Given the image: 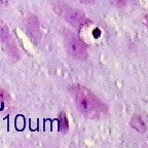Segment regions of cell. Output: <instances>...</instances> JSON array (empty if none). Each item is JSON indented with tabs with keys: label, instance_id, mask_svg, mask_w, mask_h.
Listing matches in <instances>:
<instances>
[{
	"label": "cell",
	"instance_id": "obj_1",
	"mask_svg": "<svg viewBox=\"0 0 148 148\" xmlns=\"http://www.w3.org/2000/svg\"><path fill=\"white\" fill-rule=\"evenodd\" d=\"M70 92L73 97L74 103L82 115L90 119H101L108 113V107L97 96L79 84L70 88Z\"/></svg>",
	"mask_w": 148,
	"mask_h": 148
},
{
	"label": "cell",
	"instance_id": "obj_2",
	"mask_svg": "<svg viewBox=\"0 0 148 148\" xmlns=\"http://www.w3.org/2000/svg\"><path fill=\"white\" fill-rule=\"evenodd\" d=\"M64 43L67 53L73 59L86 60L88 58V49L84 43L81 41L78 36H76L71 31L66 30L64 32Z\"/></svg>",
	"mask_w": 148,
	"mask_h": 148
},
{
	"label": "cell",
	"instance_id": "obj_3",
	"mask_svg": "<svg viewBox=\"0 0 148 148\" xmlns=\"http://www.w3.org/2000/svg\"><path fill=\"white\" fill-rule=\"evenodd\" d=\"M57 8H58L57 12H58L65 20H67L69 23L73 24V26L80 27V26H83L84 23H86V16H83V14H81L80 12L76 10V9L68 7L67 5H66V6L63 5V7L58 5Z\"/></svg>",
	"mask_w": 148,
	"mask_h": 148
},
{
	"label": "cell",
	"instance_id": "obj_4",
	"mask_svg": "<svg viewBox=\"0 0 148 148\" xmlns=\"http://www.w3.org/2000/svg\"><path fill=\"white\" fill-rule=\"evenodd\" d=\"M131 125L134 127L139 133H145L146 132V125L143 121L142 117L138 114L134 115L131 119Z\"/></svg>",
	"mask_w": 148,
	"mask_h": 148
},
{
	"label": "cell",
	"instance_id": "obj_5",
	"mask_svg": "<svg viewBox=\"0 0 148 148\" xmlns=\"http://www.w3.org/2000/svg\"><path fill=\"white\" fill-rule=\"evenodd\" d=\"M59 129L61 133H67L69 130V125H68V118L64 112H61L59 115Z\"/></svg>",
	"mask_w": 148,
	"mask_h": 148
},
{
	"label": "cell",
	"instance_id": "obj_6",
	"mask_svg": "<svg viewBox=\"0 0 148 148\" xmlns=\"http://www.w3.org/2000/svg\"><path fill=\"white\" fill-rule=\"evenodd\" d=\"M9 101V96L4 90L0 88V110L6 108V105Z\"/></svg>",
	"mask_w": 148,
	"mask_h": 148
},
{
	"label": "cell",
	"instance_id": "obj_7",
	"mask_svg": "<svg viewBox=\"0 0 148 148\" xmlns=\"http://www.w3.org/2000/svg\"><path fill=\"white\" fill-rule=\"evenodd\" d=\"M9 37V30L8 28L5 26L3 22L0 21V39L3 42L6 41V39Z\"/></svg>",
	"mask_w": 148,
	"mask_h": 148
},
{
	"label": "cell",
	"instance_id": "obj_8",
	"mask_svg": "<svg viewBox=\"0 0 148 148\" xmlns=\"http://www.w3.org/2000/svg\"><path fill=\"white\" fill-rule=\"evenodd\" d=\"M112 1H113L116 5H118V6H123V5H125L127 2V0H112Z\"/></svg>",
	"mask_w": 148,
	"mask_h": 148
},
{
	"label": "cell",
	"instance_id": "obj_9",
	"mask_svg": "<svg viewBox=\"0 0 148 148\" xmlns=\"http://www.w3.org/2000/svg\"><path fill=\"white\" fill-rule=\"evenodd\" d=\"M94 0H80V2H82V3H92Z\"/></svg>",
	"mask_w": 148,
	"mask_h": 148
}]
</instances>
